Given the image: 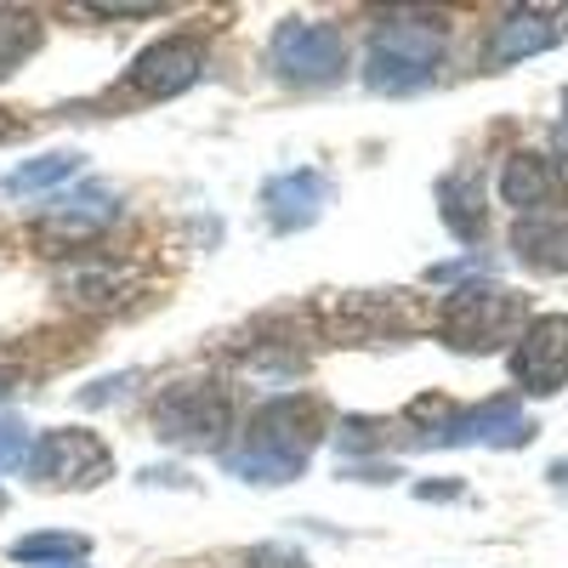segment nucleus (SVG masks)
Returning a JSON list of instances; mask_svg holds the SVG:
<instances>
[{
  "label": "nucleus",
  "mask_w": 568,
  "mask_h": 568,
  "mask_svg": "<svg viewBox=\"0 0 568 568\" xmlns=\"http://www.w3.org/2000/svg\"><path fill=\"white\" fill-rule=\"evenodd\" d=\"M324 426H329V409L313 398V393H284V398H267L251 420H245V438L240 449H227V471L245 484H296L313 449L324 444Z\"/></svg>",
  "instance_id": "obj_1"
},
{
  "label": "nucleus",
  "mask_w": 568,
  "mask_h": 568,
  "mask_svg": "<svg viewBox=\"0 0 568 568\" xmlns=\"http://www.w3.org/2000/svg\"><path fill=\"white\" fill-rule=\"evenodd\" d=\"M444 23L438 18H387L375 23L369 45H364V85L375 98H409L438 80L444 63Z\"/></svg>",
  "instance_id": "obj_2"
},
{
  "label": "nucleus",
  "mask_w": 568,
  "mask_h": 568,
  "mask_svg": "<svg viewBox=\"0 0 568 568\" xmlns=\"http://www.w3.org/2000/svg\"><path fill=\"white\" fill-rule=\"evenodd\" d=\"M438 336L455 353H500L506 342L524 336V296L506 284H460L444 296Z\"/></svg>",
  "instance_id": "obj_3"
},
{
  "label": "nucleus",
  "mask_w": 568,
  "mask_h": 568,
  "mask_svg": "<svg viewBox=\"0 0 568 568\" xmlns=\"http://www.w3.org/2000/svg\"><path fill=\"white\" fill-rule=\"evenodd\" d=\"M23 471L40 489L80 495V489H98V484L114 478V449L98 433H85V426H52V433L34 438Z\"/></svg>",
  "instance_id": "obj_4"
},
{
  "label": "nucleus",
  "mask_w": 568,
  "mask_h": 568,
  "mask_svg": "<svg viewBox=\"0 0 568 568\" xmlns=\"http://www.w3.org/2000/svg\"><path fill=\"white\" fill-rule=\"evenodd\" d=\"M154 433L182 449H216L233 433V393L222 382H176L154 398Z\"/></svg>",
  "instance_id": "obj_5"
},
{
  "label": "nucleus",
  "mask_w": 568,
  "mask_h": 568,
  "mask_svg": "<svg viewBox=\"0 0 568 568\" xmlns=\"http://www.w3.org/2000/svg\"><path fill=\"white\" fill-rule=\"evenodd\" d=\"M273 74L284 85H336L347 69V45L342 29L329 23H307V18H284L273 29Z\"/></svg>",
  "instance_id": "obj_6"
},
{
  "label": "nucleus",
  "mask_w": 568,
  "mask_h": 568,
  "mask_svg": "<svg viewBox=\"0 0 568 568\" xmlns=\"http://www.w3.org/2000/svg\"><path fill=\"white\" fill-rule=\"evenodd\" d=\"M535 438V420L524 415L517 398H489L478 409H438L433 426H420L415 444L455 449V444H489V449H517Z\"/></svg>",
  "instance_id": "obj_7"
},
{
  "label": "nucleus",
  "mask_w": 568,
  "mask_h": 568,
  "mask_svg": "<svg viewBox=\"0 0 568 568\" xmlns=\"http://www.w3.org/2000/svg\"><path fill=\"white\" fill-rule=\"evenodd\" d=\"M200 74H205V45L187 40V34H165V40L142 45V52L131 58L125 85L149 103H171L187 85H200Z\"/></svg>",
  "instance_id": "obj_8"
},
{
  "label": "nucleus",
  "mask_w": 568,
  "mask_h": 568,
  "mask_svg": "<svg viewBox=\"0 0 568 568\" xmlns=\"http://www.w3.org/2000/svg\"><path fill=\"white\" fill-rule=\"evenodd\" d=\"M511 375L535 398H551L568 387V313H540L524 324V336L511 347Z\"/></svg>",
  "instance_id": "obj_9"
},
{
  "label": "nucleus",
  "mask_w": 568,
  "mask_h": 568,
  "mask_svg": "<svg viewBox=\"0 0 568 568\" xmlns=\"http://www.w3.org/2000/svg\"><path fill=\"white\" fill-rule=\"evenodd\" d=\"M500 200L517 211V222H535V216H562L568 205V176L557 160L546 154H511L500 171Z\"/></svg>",
  "instance_id": "obj_10"
},
{
  "label": "nucleus",
  "mask_w": 568,
  "mask_h": 568,
  "mask_svg": "<svg viewBox=\"0 0 568 568\" xmlns=\"http://www.w3.org/2000/svg\"><path fill=\"white\" fill-rule=\"evenodd\" d=\"M329 176L324 171H284V176H273L267 187H262V205H267V227H278V233H302V227H313L318 216H324V205H329Z\"/></svg>",
  "instance_id": "obj_11"
},
{
  "label": "nucleus",
  "mask_w": 568,
  "mask_h": 568,
  "mask_svg": "<svg viewBox=\"0 0 568 568\" xmlns=\"http://www.w3.org/2000/svg\"><path fill=\"white\" fill-rule=\"evenodd\" d=\"M120 216V205H114V194L109 187H80V194H63V200H52V211L40 216V233L45 240H91L98 227H109Z\"/></svg>",
  "instance_id": "obj_12"
},
{
  "label": "nucleus",
  "mask_w": 568,
  "mask_h": 568,
  "mask_svg": "<svg viewBox=\"0 0 568 568\" xmlns=\"http://www.w3.org/2000/svg\"><path fill=\"white\" fill-rule=\"evenodd\" d=\"M546 45H557V29L546 12H506L489 34V63H524V58H540Z\"/></svg>",
  "instance_id": "obj_13"
},
{
  "label": "nucleus",
  "mask_w": 568,
  "mask_h": 568,
  "mask_svg": "<svg viewBox=\"0 0 568 568\" xmlns=\"http://www.w3.org/2000/svg\"><path fill=\"white\" fill-rule=\"evenodd\" d=\"M511 251H517V262L535 267V273H568V216H535V222H517Z\"/></svg>",
  "instance_id": "obj_14"
},
{
  "label": "nucleus",
  "mask_w": 568,
  "mask_h": 568,
  "mask_svg": "<svg viewBox=\"0 0 568 568\" xmlns=\"http://www.w3.org/2000/svg\"><path fill=\"white\" fill-rule=\"evenodd\" d=\"M438 211H444V227L455 233V240H466V245L484 240V187H478L471 171L438 182Z\"/></svg>",
  "instance_id": "obj_15"
},
{
  "label": "nucleus",
  "mask_w": 568,
  "mask_h": 568,
  "mask_svg": "<svg viewBox=\"0 0 568 568\" xmlns=\"http://www.w3.org/2000/svg\"><path fill=\"white\" fill-rule=\"evenodd\" d=\"M85 154L74 149H52V154H40V160H23L12 176H0V194L7 200H23V194H45V187H63L69 176H80Z\"/></svg>",
  "instance_id": "obj_16"
},
{
  "label": "nucleus",
  "mask_w": 568,
  "mask_h": 568,
  "mask_svg": "<svg viewBox=\"0 0 568 568\" xmlns=\"http://www.w3.org/2000/svg\"><path fill=\"white\" fill-rule=\"evenodd\" d=\"M45 40V23L23 7H0V80H12Z\"/></svg>",
  "instance_id": "obj_17"
},
{
  "label": "nucleus",
  "mask_w": 568,
  "mask_h": 568,
  "mask_svg": "<svg viewBox=\"0 0 568 568\" xmlns=\"http://www.w3.org/2000/svg\"><path fill=\"white\" fill-rule=\"evenodd\" d=\"M85 557H91V540L63 535V529H40L12 546V562H29V568H63V562H85Z\"/></svg>",
  "instance_id": "obj_18"
},
{
  "label": "nucleus",
  "mask_w": 568,
  "mask_h": 568,
  "mask_svg": "<svg viewBox=\"0 0 568 568\" xmlns=\"http://www.w3.org/2000/svg\"><path fill=\"white\" fill-rule=\"evenodd\" d=\"M29 449H34L29 426L23 420H0V471H23L29 466Z\"/></svg>",
  "instance_id": "obj_19"
},
{
  "label": "nucleus",
  "mask_w": 568,
  "mask_h": 568,
  "mask_svg": "<svg viewBox=\"0 0 568 568\" xmlns=\"http://www.w3.org/2000/svg\"><path fill=\"white\" fill-rule=\"evenodd\" d=\"M251 568H313L302 551H291V546H256L251 551Z\"/></svg>",
  "instance_id": "obj_20"
},
{
  "label": "nucleus",
  "mask_w": 568,
  "mask_h": 568,
  "mask_svg": "<svg viewBox=\"0 0 568 568\" xmlns=\"http://www.w3.org/2000/svg\"><path fill=\"white\" fill-rule=\"evenodd\" d=\"M415 495H420V500H449V495H460V484H420Z\"/></svg>",
  "instance_id": "obj_21"
},
{
  "label": "nucleus",
  "mask_w": 568,
  "mask_h": 568,
  "mask_svg": "<svg viewBox=\"0 0 568 568\" xmlns=\"http://www.w3.org/2000/svg\"><path fill=\"white\" fill-rule=\"evenodd\" d=\"M557 154H562V160H568V114H562V120H557Z\"/></svg>",
  "instance_id": "obj_22"
},
{
  "label": "nucleus",
  "mask_w": 568,
  "mask_h": 568,
  "mask_svg": "<svg viewBox=\"0 0 568 568\" xmlns=\"http://www.w3.org/2000/svg\"><path fill=\"white\" fill-rule=\"evenodd\" d=\"M551 484H568V460H557V466H551Z\"/></svg>",
  "instance_id": "obj_23"
},
{
  "label": "nucleus",
  "mask_w": 568,
  "mask_h": 568,
  "mask_svg": "<svg viewBox=\"0 0 568 568\" xmlns=\"http://www.w3.org/2000/svg\"><path fill=\"white\" fill-rule=\"evenodd\" d=\"M0 511H7V489H0Z\"/></svg>",
  "instance_id": "obj_24"
},
{
  "label": "nucleus",
  "mask_w": 568,
  "mask_h": 568,
  "mask_svg": "<svg viewBox=\"0 0 568 568\" xmlns=\"http://www.w3.org/2000/svg\"><path fill=\"white\" fill-rule=\"evenodd\" d=\"M0 393H12V387H0Z\"/></svg>",
  "instance_id": "obj_25"
}]
</instances>
